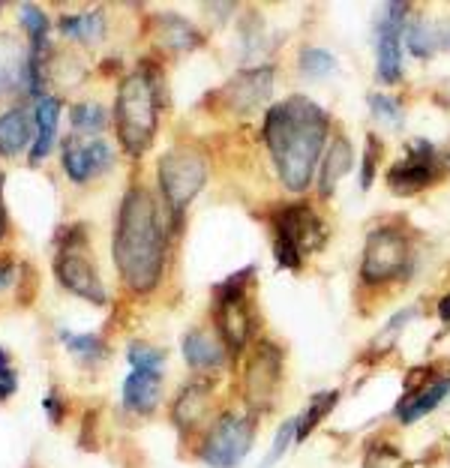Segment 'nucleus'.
I'll return each mask as SVG.
<instances>
[{
	"label": "nucleus",
	"mask_w": 450,
	"mask_h": 468,
	"mask_svg": "<svg viewBox=\"0 0 450 468\" xmlns=\"http://www.w3.org/2000/svg\"><path fill=\"white\" fill-rule=\"evenodd\" d=\"M150 42L163 51L180 55V51H196L205 42V34L180 16H159L150 21Z\"/></svg>",
	"instance_id": "18"
},
{
	"label": "nucleus",
	"mask_w": 450,
	"mask_h": 468,
	"mask_svg": "<svg viewBox=\"0 0 450 468\" xmlns=\"http://www.w3.org/2000/svg\"><path fill=\"white\" fill-rule=\"evenodd\" d=\"M184 360L189 369L196 372H217L229 364V348L220 339L217 331H201V327H192L184 334Z\"/></svg>",
	"instance_id": "16"
},
{
	"label": "nucleus",
	"mask_w": 450,
	"mask_h": 468,
	"mask_svg": "<svg viewBox=\"0 0 450 468\" xmlns=\"http://www.w3.org/2000/svg\"><path fill=\"white\" fill-rule=\"evenodd\" d=\"M447 393H450V378L447 376H438L433 381H423V385L412 388L400 399V406H396V418H400L402 423L421 420L423 414L435 411V406L447 397Z\"/></svg>",
	"instance_id": "22"
},
{
	"label": "nucleus",
	"mask_w": 450,
	"mask_h": 468,
	"mask_svg": "<svg viewBox=\"0 0 450 468\" xmlns=\"http://www.w3.org/2000/svg\"><path fill=\"white\" fill-rule=\"evenodd\" d=\"M60 163L72 184H88L114 165V151L102 138L67 135L60 142Z\"/></svg>",
	"instance_id": "13"
},
{
	"label": "nucleus",
	"mask_w": 450,
	"mask_h": 468,
	"mask_svg": "<svg viewBox=\"0 0 450 468\" xmlns=\"http://www.w3.org/2000/svg\"><path fill=\"white\" fill-rule=\"evenodd\" d=\"M163 399V372L156 369H133L123 381V409L138 418L154 414Z\"/></svg>",
	"instance_id": "17"
},
{
	"label": "nucleus",
	"mask_w": 450,
	"mask_h": 468,
	"mask_svg": "<svg viewBox=\"0 0 450 468\" xmlns=\"http://www.w3.org/2000/svg\"><path fill=\"white\" fill-rule=\"evenodd\" d=\"M210 399H213V385L210 378H196L189 385L180 388V393L171 402V423L180 432H196L210 414Z\"/></svg>",
	"instance_id": "15"
},
{
	"label": "nucleus",
	"mask_w": 450,
	"mask_h": 468,
	"mask_svg": "<svg viewBox=\"0 0 450 468\" xmlns=\"http://www.w3.org/2000/svg\"><path fill=\"white\" fill-rule=\"evenodd\" d=\"M30 46L13 34H0V97L25 90Z\"/></svg>",
	"instance_id": "20"
},
{
	"label": "nucleus",
	"mask_w": 450,
	"mask_h": 468,
	"mask_svg": "<svg viewBox=\"0 0 450 468\" xmlns=\"http://www.w3.org/2000/svg\"><path fill=\"white\" fill-rule=\"evenodd\" d=\"M355 165V154H351V144L346 135H334L327 144V154H325V163H321V172H318V189L321 196H334V189L342 177L351 172Z\"/></svg>",
	"instance_id": "23"
},
{
	"label": "nucleus",
	"mask_w": 450,
	"mask_h": 468,
	"mask_svg": "<svg viewBox=\"0 0 450 468\" xmlns=\"http://www.w3.org/2000/svg\"><path fill=\"white\" fill-rule=\"evenodd\" d=\"M16 271H18V261H13V259H0V289L13 285Z\"/></svg>",
	"instance_id": "38"
},
{
	"label": "nucleus",
	"mask_w": 450,
	"mask_h": 468,
	"mask_svg": "<svg viewBox=\"0 0 450 468\" xmlns=\"http://www.w3.org/2000/svg\"><path fill=\"white\" fill-rule=\"evenodd\" d=\"M58 30L67 39L75 42H100L105 37V13L102 9H88L81 16H60L58 18Z\"/></svg>",
	"instance_id": "24"
},
{
	"label": "nucleus",
	"mask_w": 450,
	"mask_h": 468,
	"mask_svg": "<svg viewBox=\"0 0 450 468\" xmlns=\"http://www.w3.org/2000/svg\"><path fill=\"white\" fill-rule=\"evenodd\" d=\"M16 390H18V372L13 367V357H9V351L0 346V402L13 399Z\"/></svg>",
	"instance_id": "34"
},
{
	"label": "nucleus",
	"mask_w": 450,
	"mask_h": 468,
	"mask_svg": "<svg viewBox=\"0 0 450 468\" xmlns=\"http://www.w3.org/2000/svg\"><path fill=\"white\" fill-rule=\"evenodd\" d=\"M60 346L70 351V355L84 367H96L109 357V346L100 334H75V331H60L58 334Z\"/></svg>",
	"instance_id": "25"
},
{
	"label": "nucleus",
	"mask_w": 450,
	"mask_h": 468,
	"mask_svg": "<svg viewBox=\"0 0 450 468\" xmlns=\"http://www.w3.org/2000/svg\"><path fill=\"white\" fill-rule=\"evenodd\" d=\"M379 159H381V144H379V138L370 133L367 135V151H363V172H360V186L363 189L372 186L375 168H379Z\"/></svg>",
	"instance_id": "35"
},
{
	"label": "nucleus",
	"mask_w": 450,
	"mask_h": 468,
	"mask_svg": "<svg viewBox=\"0 0 450 468\" xmlns=\"http://www.w3.org/2000/svg\"><path fill=\"white\" fill-rule=\"evenodd\" d=\"M37 292H39V273L30 261H18V294L16 301L18 306H30L37 301Z\"/></svg>",
	"instance_id": "32"
},
{
	"label": "nucleus",
	"mask_w": 450,
	"mask_h": 468,
	"mask_svg": "<svg viewBox=\"0 0 450 468\" xmlns=\"http://www.w3.org/2000/svg\"><path fill=\"white\" fill-rule=\"evenodd\" d=\"M42 411H46L51 427H60L63 418H67V399H63L58 390H48L46 399H42Z\"/></svg>",
	"instance_id": "37"
},
{
	"label": "nucleus",
	"mask_w": 450,
	"mask_h": 468,
	"mask_svg": "<svg viewBox=\"0 0 450 468\" xmlns=\"http://www.w3.org/2000/svg\"><path fill=\"white\" fill-rule=\"evenodd\" d=\"M325 226L309 205H288L273 217V259L280 271H297L304 255L325 247Z\"/></svg>",
	"instance_id": "6"
},
{
	"label": "nucleus",
	"mask_w": 450,
	"mask_h": 468,
	"mask_svg": "<svg viewBox=\"0 0 450 468\" xmlns=\"http://www.w3.org/2000/svg\"><path fill=\"white\" fill-rule=\"evenodd\" d=\"M159 130V76L145 60L142 67L121 79L114 100V133L121 151L142 159Z\"/></svg>",
	"instance_id": "3"
},
{
	"label": "nucleus",
	"mask_w": 450,
	"mask_h": 468,
	"mask_svg": "<svg viewBox=\"0 0 450 468\" xmlns=\"http://www.w3.org/2000/svg\"><path fill=\"white\" fill-rule=\"evenodd\" d=\"M175 219L166 205L145 184H133L121 198L114 219L112 255L121 282L135 294H150L163 282L168 264V240L175 234Z\"/></svg>",
	"instance_id": "1"
},
{
	"label": "nucleus",
	"mask_w": 450,
	"mask_h": 468,
	"mask_svg": "<svg viewBox=\"0 0 450 468\" xmlns=\"http://www.w3.org/2000/svg\"><path fill=\"white\" fill-rule=\"evenodd\" d=\"M9 234V217H6V205H4V172H0V243Z\"/></svg>",
	"instance_id": "39"
},
{
	"label": "nucleus",
	"mask_w": 450,
	"mask_h": 468,
	"mask_svg": "<svg viewBox=\"0 0 450 468\" xmlns=\"http://www.w3.org/2000/svg\"><path fill=\"white\" fill-rule=\"evenodd\" d=\"M273 93V67H252L238 72L225 88L220 90V100L225 102V109L250 114L259 105H264Z\"/></svg>",
	"instance_id": "14"
},
{
	"label": "nucleus",
	"mask_w": 450,
	"mask_h": 468,
	"mask_svg": "<svg viewBox=\"0 0 450 468\" xmlns=\"http://www.w3.org/2000/svg\"><path fill=\"white\" fill-rule=\"evenodd\" d=\"M126 357H130L133 369H156V372H163V367H166V351L156 348L154 343H147V339H133L130 348H126Z\"/></svg>",
	"instance_id": "31"
},
{
	"label": "nucleus",
	"mask_w": 450,
	"mask_h": 468,
	"mask_svg": "<svg viewBox=\"0 0 450 468\" xmlns=\"http://www.w3.org/2000/svg\"><path fill=\"white\" fill-rule=\"evenodd\" d=\"M405 46L414 58H433L438 51V39H435V25L423 18H412L409 25H405Z\"/></svg>",
	"instance_id": "29"
},
{
	"label": "nucleus",
	"mask_w": 450,
	"mask_h": 468,
	"mask_svg": "<svg viewBox=\"0 0 450 468\" xmlns=\"http://www.w3.org/2000/svg\"><path fill=\"white\" fill-rule=\"evenodd\" d=\"M70 123H72V135L100 138V133L109 126V112L100 102H75L70 109Z\"/></svg>",
	"instance_id": "27"
},
{
	"label": "nucleus",
	"mask_w": 450,
	"mask_h": 468,
	"mask_svg": "<svg viewBox=\"0 0 450 468\" xmlns=\"http://www.w3.org/2000/svg\"><path fill=\"white\" fill-rule=\"evenodd\" d=\"M297 63H300V72H304L306 79H327L337 72V58L330 55V51L318 48V46H304L297 55Z\"/></svg>",
	"instance_id": "30"
},
{
	"label": "nucleus",
	"mask_w": 450,
	"mask_h": 468,
	"mask_svg": "<svg viewBox=\"0 0 450 468\" xmlns=\"http://www.w3.org/2000/svg\"><path fill=\"white\" fill-rule=\"evenodd\" d=\"M438 177H442V163H438L435 147L423 142V138H414L400 163L391 165L388 186L396 196H414L421 189L433 186Z\"/></svg>",
	"instance_id": "12"
},
{
	"label": "nucleus",
	"mask_w": 450,
	"mask_h": 468,
	"mask_svg": "<svg viewBox=\"0 0 450 468\" xmlns=\"http://www.w3.org/2000/svg\"><path fill=\"white\" fill-rule=\"evenodd\" d=\"M280 388H283V351H280V346L262 339V343L255 346L252 357L246 360V369H243L246 409H250L252 414L255 411H271L276 397H280Z\"/></svg>",
	"instance_id": "9"
},
{
	"label": "nucleus",
	"mask_w": 450,
	"mask_h": 468,
	"mask_svg": "<svg viewBox=\"0 0 450 468\" xmlns=\"http://www.w3.org/2000/svg\"><path fill=\"white\" fill-rule=\"evenodd\" d=\"M34 135V112H27L25 105H13L0 114V156H18L21 151H30Z\"/></svg>",
	"instance_id": "21"
},
{
	"label": "nucleus",
	"mask_w": 450,
	"mask_h": 468,
	"mask_svg": "<svg viewBox=\"0 0 450 468\" xmlns=\"http://www.w3.org/2000/svg\"><path fill=\"white\" fill-rule=\"evenodd\" d=\"M21 16V27L27 34V46L34 55H48V30H51V21L48 16L42 13V6L37 4H21L18 9Z\"/></svg>",
	"instance_id": "26"
},
{
	"label": "nucleus",
	"mask_w": 450,
	"mask_h": 468,
	"mask_svg": "<svg viewBox=\"0 0 450 468\" xmlns=\"http://www.w3.org/2000/svg\"><path fill=\"white\" fill-rule=\"evenodd\" d=\"M337 402H339V390H321V393H316V397L309 399L306 411L297 418V435H295V439L304 441L306 435H313L318 423L337 409Z\"/></svg>",
	"instance_id": "28"
},
{
	"label": "nucleus",
	"mask_w": 450,
	"mask_h": 468,
	"mask_svg": "<svg viewBox=\"0 0 450 468\" xmlns=\"http://www.w3.org/2000/svg\"><path fill=\"white\" fill-rule=\"evenodd\" d=\"M208 175H210L208 156L201 154L196 144H175L159 156L156 184H159V196H163L168 217L175 219V226H180V219H184L192 198L205 189Z\"/></svg>",
	"instance_id": "4"
},
{
	"label": "nucleus",
	"mask_w": 450,
	"mask_h": 468,
	"mask_svg": "<svg viewBox=\"0 0 450 468\" xmlns=\"http://www.w3.org/2000/svg\"><path fill=\"white\" fill-rule=\"evenodd\" d=\"M255 268H243L213 289V324L229 351H243L252 339L255 315L250 303V285Z\"/></svg>",
	"instance_id": "5"
},
{
	"label": "nucleus",
	"mask_w": 450,
	"mask_h": 468,
	"mask_svg": "<svg viewBox=\"0 0 450 468\" xmlns=\"http://www.w3.org/2000/svg\"><path fill=\"white\" fill-rule=\"evenodd\" d=\"M414 264L412 240L402 231V226H379L370 231L367 247H363L360 261V282L363 285H388L396 280H405Z\"/></svg>",
	"instance_id": "7"
},
{
	"label": "nucleus",
	"mask_w": 450,
	"mask_h": 468,
	"mask_svg": "<svg viewBox=\"0 0 450 468\" xmlns=\"http://www.w3.org/2000/svg\"><path fill=\"white\" fill-rule=\"evenodd\" d=\"M409 4H388L375 25V76L384 84L402 79V34L409 25Z\"/></svg>",
	"instance_id": "10"
},
{
	"label": "nucleus",
	"mask_w": 450,
	"mask_h": 468,
	"mask_svg": "<svg viewBox=\"0 0 450 468\" xmlns=\"http://www.w3.org/2000/svg\"><path fill=\"white\" fill-rule=\"evenodd\" d=\"M255 430H259V420L252 411H222L198 444L201 463L210 468H238L252 448Z\"/></svg>",
	"instance_id": "8"
},
{
	"label": "nucleus",
	"mask_w": 450,
	"mask_h": 468,
	"mask_svg": "<svg viewBox=\"0 0 450 468\" xmlns=\"http://www.w3.org/2000/svg\"><path fill=\"white\" fill-rule=\"evenodd\" d=\"M0 13H4V4H0Z\"/></svg>",
	"instance_id": "42"
},
{
	"label": "nucleus",
	"mask_w": 450,
	"mask_h": 468,
	"mask_svg": "<svg viewBox=\"0 0 450 468\" xmlns=\"http://www.w3.org/2000/svg\"><path fill=\"white\" fill-rule=\"evenodd\" d=\"M262 138L288 193H306L330 138V117L313 100L288 97L267 112Z\"/></svg>",
	"instance_id": "2"
},
{
	"label": "nucleus",
	"mask_w": 450,
	"mask_h": 468,
	"mask_svg": "<svg viewBox=\"0 0 450 468\" xmlns=\"http://www.w3.org/2000/svg\"><path fill=\"white\" fill-rule=\"evenodd\" d=\"M435 39H438V48L450 51V18H445L442 25H435Z\"/></svg>",
	"instance_id": "40"
},
{
	"label": "nucleus",
	"mask_w": 450,
	"mask_h": 468,
	"mask_svg": "<svg viewBox=\"0 0 450 468\" xmlns=\"http://www.w3.org/2000/svg\"><path fill=\"white\" fill-rule=\"evenodd\" d=\"M438 318H442L445 324H450V294H445L442 303H438Z\"/></svg>",
	"instance_id": "41"
},
{
	"label": "nucleus",
	"mask_w": 450,
	"mask_h": 468,
	"mask_svg": "<svg viewBox=\"0 0 450 468\" xmlns=\"http://www.w3.org/2000/svg\"><path fill=\"white\" fill-rule=\"evenodd\" d=\"M60 112H63V102L58 97L46 93L42 100L34 102V126H37V135H34V144L27 151V163L30 165H39L58 144V123H60Z\"/></svg>",
	"instance_id": "19"
},
{
	"label": "nucleus",
	"mask_w": 450,
	"mask_h": 468,
	"mask_svg": "<svg viewBox=\"0 0 450 468\" xmlns=\"http://www.w3.org/2000/svg\"><path fill=\"white\" fill-rule=\"evenodd\" d=\"M295 435H297V420H285L283 427H280V432H276V441H273L271 453L264 456V463L259 468H271L273 463H280L283 456H285V451H288V444L295 441Z\"/></svg>",
	"instance_id": "33"
},
{
	"label": "nucleus",
	"mask_w": 450,
	"mask_h": 468,
	"mask_svg": "<svg viewBox=\"0 0 450 468\" xmlns=\"http://www.w3.org/2000/svg\"><path fill=\"white\" fill-rule=\"evenodd\" d=\"M55 276L58 282L67 289L70 294L81 297L93 306H105L109 303V292L100 280V271L93 264V255H88V247L79 250H58L55 255Z\"/></svg>",
	"instance_id": "11"
},
{
	"label": "nucleus",
	"mask_w": 450,
	"mask_h": 468,
	"mask_svg": "<svg viewBox=\"0 0 450 468\" xmlns=\"http://www.w3.org/2000/svg\"><path fill=\"white\" fill-rule=\"evenodd\" d=\"M370 109L375 117H381V121H388V123H400V117H402L400 102L384 97V93H370Z\"/></svg>",
	"instance_id": "36"
}]
</instances>
